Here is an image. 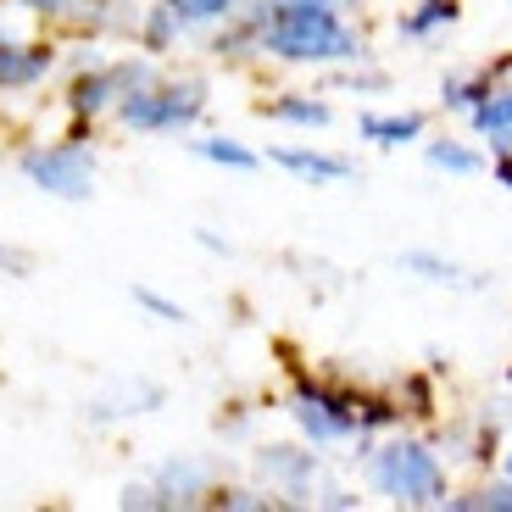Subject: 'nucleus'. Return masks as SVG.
Instances as JSON below:
<instances>
[{"label": "nucleus", "instance_id": "1", "mask_svg": "<svg viewBox=\"0 0 512 512\" xmlns=\"http://www.w3.org/2000/svg\"><path fill=\"white\" fill-rule=\"evenodd\" d=\"M268 51L290 56V62H340V56H357L346 23L323 6V0H284L279 12L262 23Z\"/></svg>", "mask_w": 512, "mask_h": 512}, {"label": "nucleus", "instance_id": "2", "mask_svg": "<svg viewBox=\"0 0 512 512\" xmlns=\"http://www.w3.org/2000/svg\"><path fill=\"white\" fill-rule=\"evenodd\" d=\"M373 485H379L384 496L407 501V507L446 501V474H440V462L429 457L423 446H390V451H379V462H373Z\"/></svg>", "mask_w": 512, "mask_h": 512}, {"label": "nucleus", "instance_id": "3", "mask_svg": "<svg viewBox=\"0 0 512 512\" xmlns=\"http://www.w3.org/2000/svg\"><path fill=\"white\" fill-rule=\"evenodd\" d=\"M23 173L51 195H67V201H84L95 190V162L78 145H51V151H34L23 162Z\"/></svg>", "mask_w": 512, "mask_h": 512}, {"label": "nucleus", "instance_id": "4", "mask_svg": "<svg viewBox=\"0 0 512 512\" xmlns=\"http://www.w3.org/2000/svg\"><path fill=\"white\" fill-rule=\"evenodd\" d=\"M201 84H184V90H134L117 112L128 128H179L201 112Z\"/></svg>", "mask_w": 512, "mask_h": 512}, {"label": "nucleus", "instance_id": "5", "mask_svg": "<svg viewBox=\"0 0 512 512\" xmlns=\"http://www.w3.org/2000/svg\"><path fill=\"white\" fill-rule=\"evenodd\" d=\"M51 67V56L45 51H23V45H0V90H23V84H34L39 73Z\"/></svg>", "mask_w": 512, "mask_h": 512}, {"label": "nucleus", "instance_id": "6", "mask_svg": "<svg viewBox=\"0 0 512 512\" xmlns=\"http://www.w3.org/2000/svg\"><path fill=\"white\" fill-rule=\"evenodd\" d=\"M273 162H284L290 173H301V179H318V184H340V179H346V162L318 156V151H273Z\"/></svg>", "mask_w": 512, "mask_h": 512}, {"label": "nucleus", "instance_id": "7", "mask_svg": "<svg viewBox=\"0 0 512 512\" xmlns=\"http://www.w3.org/2000/svg\"><path fill=\"white\" fill-rule=\"evenodd\" d=\"M295 418H301V429H307L312 440H340L351 429L340 412H329V401H318V396H301V407H295Z\"/></svg>", "mask_w": 512, "mask_h": 512}, {"label": "nucleus", "instance_id": "8", "mask_svg": "<svg viewBox=\"0 0 512 512\" xmlns=\"http://www.w3.org/2000/svg\"><path fill=\"white\" fill-rule=\"evenodd\" d=\"M479 134H490L496 145H512V95H501V101H485L474 112Z\"/></svg>", "mask_w": 512, "mask_h": 512}, {"label": "nucleus", "instance_id": "9", "mask_svg": "<svg viewBox=\"0 0 512 512\" xmlns=\"http://www.w3.org/2000/svg\"><path fill=\"white\" fill-rule=\"evenodd\" d=\"M418 128H423V117H362V134L379 140V145H401V140H412Z\"/></svg>", "mask_w": 512, "mask_h": 512}, {"label": "nucleus", "instance_id": "10", "mask_svg": "<svg viewBox=\"0 0 512 512\" xmlns=\"http://www.w3.org/2000/svg\"><path fill=\"white\" fill-rule=\"evenodd\" d=\"M179 23H212V17H229L234 0H167Z\"/></svg>", "mask_w": 512, "mask_h": 512}, {"label": "nucleus", "instance_id": "11", "mask_svg": "<svg viewBox=\"0 0 512 512\" xmlns=\"http://www.w3.org/2000/svg\"><path fill=\"white\" fill-rule=\"evenodd\" d=\"M112 90H117V73L84 78V84L73 90V106H78V112H101V106H106V95H112Z\"/></svg>", "mask_w": 512, "mask_h": 512}, {"label": "nucleus", "instance_id": "12", "mask_svg": "<svg viewBox=\"0 0 512 512\" xmlns=\"http://www.w3.org/2000/svg\"><path fill=\"white\" fill-rule=\"evenodd\" d=\"M429 162L446 167V173H474L479 156H474V151H462V145H429Z\"/></svg>", "mask_w": 512, "mask_h": 512}, {"label": "nucleus", "instance_id": "13", "mask_svg": "<svg viewBox=\"0 0 512 512\" xmlns=\"http://www.w3.org/2000/svg\"><path fill=\"white\" fill-rule=\"evenodd\" d=\"M195 151L206 156V162H229V167H256V156L251 151H240V145H229V140H201Z\"/></svg>", "mask_w": 512, "mask_h": 512}, {"label": "nucleus", "instance_id": "14", "mask_svg": "<svg viewBox=\"0 0 512 512\" xmlns=\"http://www.w3.org/2000/svg\"><path fill=\"white\" fill-rule=\"evenodd\" d=\"M273 117H290V123H329V112H323V106H312V101H279L273 106Z\"/></svg>", "mask_w": 512, "mask_h": 512}, {"label": "nucleus", "instance_id": "15", "mask_svg": "<svg viewBox=\"0 0 512 512\" xmlns=\"http://www.w3.org/2000/svg\"><path fill=\"white\" fill-rule=\"evenodd\" d=\"M134 301H140V307H151L156 318H167V323H184V307H173V301H162L156 290H134Z\"/></svg>", "mask_w": 512, "mask_h": 512}, {"label": "nucleus", "instance_id": "16", "mask_svg": "<svg viewBox=\"0 0 512 512\" xmlns=\"http://www.w3.org/2000/svg\"><path fill=\"white\" fill-rule=\"evenodd\" d=\"M440 17L451 23V17H457V6H451V0H429V12H418L407 28H429V23H440Z\"/></svg>", "mask_w": 512, "mask_h": 512}, {"label": "nucleus", "instance_id": "17", "mask_svg": "<svg viewBox=\"0 0 512 512\" xmlns=\"http://www.w3.org/2000/svg\"><path fill=\"white\" fill-rule=\"evenodd\" d=\"M462 507H501V512H512V485H496V490H485V496L462 501Z\"/></svg>", "mask_w": 512, "mask_h": 512}, {"label": "nucleus", "instance_id": "18", "mask_svg": "<svg viewBox=\"0 0 512 512\" xmlns=\"http://www.w3.org/2000/svg\"><path fill=\"white\" fill-rule=\"evenodd\" d=\"M201 485V468H167V490H195Z\"/></svg>", "mask_w": 512, "mask_h": 512}, {"label": "nucleus", "instance_id": "19", "mask_svg": "<svg viewBox=\"0 0 512 512\" xmlns=\"http://www.w3.org/2000/svg\"><path fill=\"white\" fill-rule=\"evenodd\" d=\"M23 6H34V12H62V6H73V0H23Z\"/></svg>", "mask_w": 512, "mask_h": 512}, {"label": "nucleus", "instance_id": "20", "mask_svg": "<svg viewBox=\"0 0 512 512\" xmlns=\"http://www.w3.org/2000/svg\"><path fill=\"white\" fill-rule=\"evenodd\" d=\"M0 268H23V256H12V251H0Z\"/></svg>", "mask_w": 512, "mask_h": 512}, {"label": "nucleus", "instance_id": "21", "mask_svg": "<svg viewBox=\"0 0 512 512\" xmlns=\"http://www.w3.org/2000/svg\"><path fill=\"white\" fill-rule=\"evenodd\" d=\"M507 474H512V457H507Z\"/></svg>", "mask_w": 512, "mask_h": 512}]
</instances>
